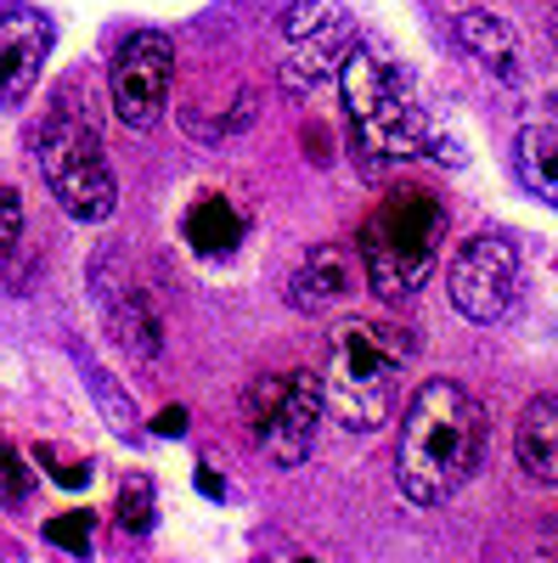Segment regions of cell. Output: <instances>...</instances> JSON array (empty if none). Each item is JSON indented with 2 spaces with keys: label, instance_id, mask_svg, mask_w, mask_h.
I'll return each mask as SVG.
<instances>
[{
  "label": "cell",
  "instance_id": "cell-1",
  "mask_svg": "<svg viewBox=\"0 0 558 563\" xmlns=\"http://www.w3.org/2000/svg\"><path fill=\"white\" fill-rule=\"evenodd\" d=\"M491 445V417L480 395L457 378H424L401 411L395 479L412 507H446L480 474Z\"/></svg>",
  "mask_w": 558,
  "mask_h": 563
},
{
  "label": "cell",
  "instance_id": "cell-2",
  "mask_svg": "<svg viewBox=\"0 0 558 563\" xmlns=\"http://www.w3.org/2000/svg\"><path fill=\"white\" fill-rule=\"evenodd\" d=\"M412 361H417V344L406 327L339 321L328 339V372H321V395H328V411L339 429H350V434L384 429L401 406Z\"/></svg>",
  "mask_w": 558,
  "mask_h": 563
},
{
  "label": "cell",
  "instance_id": "cell-3",
  "mask_svg": "<svg viewBox=\"0 0 558 563\" xmlns=\"http://www.w3.org/2000/svg\"><path fill=\"white\" fill-rule=\"evenodd\" d=\"M446 249V203L424 186H395V192L361 220V265L366 288L384 305H406L429 282Z\"/></svg>",
  "mask_w": 558,
  "mask_h": 563
},
{
  "label": "cell",
  "instance_id": "cell-4",
  "mask_svg": "<svg viewBox=\"0 0 558 563\" xmlns=\"http://www.w3.org/2000/svg\"><path fill=\"white\" fill-rule=\"evenodd\" d=\"M339 102L350 141L366 164H412L424 153V102L406 85V74L372 45H350L339 68Z\"/></svg>",
  "mask_w": 558,
  "mask_h": 563
},
{
  "label": "cell",
  "instance_id": "cell-5",
  "mask_svg": "<svg viewBox=\"0 0 558 563\" xmlns=\"http://www.w3.org/2000/svg\"><path fill=\"white\" fill-rule=\"evenodd\" d=\"M40 175H45V192L57 198V209L79 225H102L119 209V180L113 164L97 141V124H90L68 97L52 102L40 124Z\"/></svg>",
  "mask_w": 558,
  "mask_h": 563
},
{
  "label": "cell",
  "instance_id": "cell-6",
  "mask_svg": "<svg viewBox=\"0 0 558 563\" xmlns=\"http://www.w3.org/2000/svg\"><path fill=\"white\" fill-rule=\"evenodd\" d=\"M243 417H249V434L271 467H299L316 445L321 417H328V395H321V378L305 366L271 372V378L249 384Z\"/></svg>",
  "mask_w": 558,
  "mask_h": 563
},
{
  "label": "cell",
  "instance_id": "cell-7",
  "mask_svg": "<svg viewBox=\"0 0 558 563\" xmlns=\"http://www.w3.org/2000/svg\"><path fill=\"white\" fill-rule=\"evenodd\" d=\"M519 282H525L519 243L502 238V231L469 238L446 265V294H451V310L462 321H502L519 299Z\"/></svg>",
  "mask_w": 558,
  "mask_h": 563
},
{
  "label": "cell",
  "instance_id": "cell-8",
  "mask_svg": "<svg viewBox=\"0 0 558 563\" xmlns=\"http://www.w3.org/2000/svg\"><path fill=\"white\" fill-rule=\"evenodd\" d=\"M355 23L339 0H294L283 12V90L288 97H310L316 85H328L344 57H350Z\"/></svg>",
  "mask_w": 558,
  "mask_h": 563
},
{
  "label": "cell",
  "instance_id": "cell-9",
  "mask_svg": "<svg viewBox=\"0 0 558 563\" xmlns=\"http://www.w3.org/2000/svg\"><path fill=\"white\" fill-rule=\"evenodd\" d=\"M169 79H175V45L158 29H142L119 45L108 90H113V113L124 130H153L169 102Z\"/></svg>",
  "mask_w": 558,
  "mask_h": 563
},
{
  "label": "cell",
  "instance_id": "cell-10",
  "mask_svg": "<svg viewBox=\"0 0 558 563\" xmlns=\"http://www.w3.org/2000/svg\"><path fill=\"white\" fill-rule=\"evenodd\" d=\"M45 57H52V18L34 7H0V108H18Z\"/></svg>",
  "mask_w": 558,
  "mask_h": 563
},
{
  "label": "cell",
  "instance_id": "cell-11",
  "mask_svg": "<svg viewBox=\"0 0 558 563\" xmlns=\"http://www.w3.org/2000/svg\"><path fill=\"white\" fill-rule=\"evenodd\" d=\"M350 299H355V260L339 243H316L288 276V305L299 316H328Z\"/></svg>",
  "mask_w": 558,
  "mask_h": 563
},
{
  "label": "cell",
  "instance_id": "cell-12",
  "mask_svg": "<svg viewBox=\"0 0 558 563\" xmlns=\"http://www.w3.org/2000/svg\"><path fill=\"white\" fill-rule=\"evenodd\" d=\"M451 40L491 79H502V85H519L525 79V45H519V34H514V23H507V18L480 12V7H462V12H451Z\"/></svg>",
  "mask_w": 558,
  "mask_h": 563
},
{
  "label": "cell",
  "instance_id": "cell-13",
  "mask_svg": "<svg viewBox=\"0 0 558 563\" xmlns=\"http://www.w3.org/2000/svg\"><path fill=\"white\" fill-rule=\"evenodd\" d=\"M514 456H519V474L541 490L558 485V395H536L519 422H514Z\"/></svg>",
  "mask_w": 558,
  "mask_h": 563
},
{
  "label": "cell",
  "instance_id": "cell-14",
  "mask_svg": "<svg viewBox=\"0 0 558 563\" xmlns=\"http://www.w3.org/2000/svg\"><path fill=\"white\" fill-rule=\"evenodd\" d=\"M108 327H113V339H119L124 355H135V361H158V350H164V321H158L153 294H142V288H119V294L108 299Z\"/></svg>",
  "mask_w": 558,
  "mask_h": 563
},
{
  "label": "cell",
  "instance_id": "cell-15",
  "mask_svg": "<svg viewBox=\"0 0 558 563\" xmlns=\"http://www.w3.org/2000/svg\"><path fill=\"white\" fill-rule=\"evenodd\" d=\"M243 225H249V214L238 203L220 198V192H204L193 209H186V243H193L198 254H231L238 238H243Z\"/></svg>",
  "mask_w": 558,
  "mask_h": 563
},
{
  "label": "cell",
  "instance_id": "cell-16",
  "mask_svg": "<svg viewBox=\"0 0 558 563\" xmlns=\"http://www.w3.org/2000/svg\"><path fill=\"white\" fill-rule=\"evenodd\" d=\"M514 169L536 198L558 203V130L552 124H525L514 135Z\"/></svg>",
  "mask_w": 558,
  "mask_h": 563
},
{
  "label": "cell",
  "instance_id": "cell-17",
  "mask_svg": "<svg viewBox=\"0 0 558 563\" xmlns=\"http://www.w3.org/2000/svg\"><path fill=\"white\" fill-rule=\"evenodd\" d=\"M254 113H260V97H254V90L243 85V90H231V102L215 113L209 102H186V135H198V141H231V135H243L249 124H254Z\"/></svg>",
  "mask_w": 558,
  "mask_h": 563
},
{
  "label": "cell",
  "instance_id": "cell-18",
  "mask_svg": "<svg viewBox=\"0 0 558 563\" xmlns=\"http://www.w3.org/2000/svg\"><path fill=\"white\" fill-rule=\"evenodd\" d=\"M153 512H158L153 479L147 474H124V485H119V525L142 536V530H153Z\"/></svg>",
  "mask_w": 558,
  "mask_h": 563
},
{
  "label": "cell",
  "instance_id": "cell-19",
  "mask_svg": "<svg viewBox=\"0 0 558 563\" xmlns=\"http://www.w3.org/2000/svg\"><path fill=\"white\" fill-rule=\"evenodd\" d=\"M18 249H23V198L12 192V186H0V282L12 276Z\"/></svg>",
  "mask_w": 558,
  "mask_h": 563
},
{
  "label": "cell",
  "instance_id": "cell-20",
  "mask_svg": "<svg viewBox=\"0 0 558 563\" xmlns=\"http://www.w3.org/2000/svg\"><path fill=\"white\" fill-rule=\"evenodd\" d=\"M85 378H90V395H97V406L113 417V429H119L124 440H135V411H130V400H124V395L102 378V372H90V366H85Z\"/></svg>",
  "mask_w": 558,
  "mask_h": 563
},
{
  "label": "cell",
  "instance_id": "cell-21",
  "mask_svg": "<svg viewBox=\"0 0 558 563\" xmlns=\"http://www.w3.org/2000/svg\"><path fill=\"white\" fill-rule=\"evenodd\" d=\"M90 512H63V519H52L45 525V536H52L57 547H68V552H90Z\"/></svg>",
  "mask_w": 558,
  "mask_h": 563
},
{
  "label": "cell",
  "instance_id": "cell-22",
  "mask_svg": "<svg viewBox=\"0 0 558 563\" xmlns=\"http://www.w3.org/2000/svg\"><path fill=\"white\" fill-rule=\"evenodd\" d=\"M0 496H7V501L29 496V467H23V456L12 445H0Z\"/></svg>",
  "mask_w": 558,
  "mask_h": 563
},
{
  "label": "cell",
  "instance_id": "cell-23",
  "mask_svg": "<svg viewBox=\"0 0 558 563\" xmlns=\"http://www.w3.org/2000/svg\"><path fill=\"white\" fill-rule=\"evenodd\" d=\"M180 429H186V411H180V406H169V411L158 417V434H164V440H175Z\"/></svg>",
  "mask_w": 558,
  "mask_h": 563
},
{
  "label": "cell",
  "instance_id": "cell-24",
  "mask_svg": "<svg viewBox=\"0 0 558 563\" xmlns=\"http://www.w3.org/2000/svg\"><path fill=\"white\" fill-rule=\"evenodd\" d=\"M552 40H558V18H552Z\"/></svg>",
  "mask_w": 558,
  "mask_h": 563
}]
</instances>
